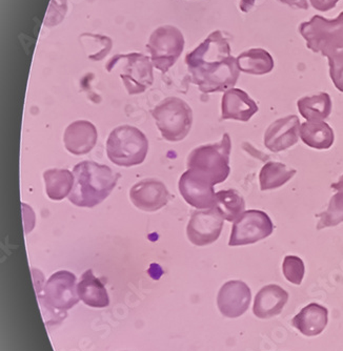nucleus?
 I'll return each instance as SVG.
<instances>
[{
  "label": "nucleus",
  "mask_w": 343,
  "mask_h": 351,
  "mask_svg": "<svg viewBox=\"0 0 343 351\" xmlns=\"http://www.w3.org/2000/svg\"><path fill=\"white\" fill-rule=\"evenodd\" d=\"M98 132L92 122L77 120L64 131V143L67 151L75 156L86 155L96 147Z\"/></svg>",
  "instance_id": "4468645a"
},
{
  "label": "nucleus",
  "mask_w": 343,
  "mask_h": 351,
  "mask_svg": "<svg viewBox=\"0 0 343 351\" xmlns=\"http://www.w3.org/2000/svg\"><path fill=\"white\" fill-rule=\"evenodd\" d=\"M192 82L204 94L226 92L239 78L237 58L230 55V43L215 31L185 57Z\"/></svg>",
  "instance_id": "f257e3e1"
},
{
  "label": "nucleus",
  "mask_w": 343,
  "mask_h": 351,
  "mask_svg": "<svg viewBox=\"0 0 343 351\" xmlns=\"http://www.w3.org/2000/svg\"><path fill=\"white\" fill-rule=\"evenodd\" d=\"M45 191L53 201H61L70 196L74 186V173L66 169H51L43 173Z\"/></svg>",
  "instance_id": "6ab92c4d"
},
{
  "label": "nucleus",
  "mask_w": 343,
  "mask_h": 351,
  "mask_svg": "<svg viewBox=\"0 0 343 351\" xmlns=\"http://www.w3.org/2000/svg\"><path fill=\"white\" fill-rule=\"evenodd\" d=\"M300 138L307 147L329 149L335 141V134L327 122L305 121L300 125Z\"/></svg>",
  "instance_id": "aec40b11"
},
{
  "label": "nucleus",
  "mask_w": 343,
  "mask_h": 351,
  "mask_svg": "<svg viewBox=\"0 0 343 351\" xmlns=\"http://www.w3.org/2000/svg\"><path fill=\"white\" fill-rule=\"evenodd\" d=\"M258 106L248 93L240 88H230L224 93L222 101V120L248 122L256 113Z\"/></svg>",
  "instance_id": "2eb2a0df"
},
{
  "label": "nucleus",
  "mask_w": 343,
  "mask_h": 351,
  "mask_svg": "<svg viewBox=\"0 0 343 351\" xmlns=\"http://www.w3.org/2000/svg\"><path fill=\"white\" fill-rule=\"evenodd\" d=\"M214 186L190 169H187L181 175L178 182L179 193L185 202L197 210H209L215 207L216 193Z\"/></svg>",
  "instance_id": "9b49d317"
},
{
  "label": "nucleus",
  "mask_w": 343,
  "mask_h": 351,
  "mask_svg": "<svg viewBox=\"0 0 343 351\" xmlns=\"http://www.w3.org/2000/svg\"><path fill=\"white\" fill-rule=\"evenodd\" d=\"M163 139L179 142L190 133L193 124V110L185 100L167 97L151 110Z\"/></svg>",
  "instance_id": "39448f33"
},
{
  "label": "nucleus",
  "mask_w": 343,
  "mask_h": 351,
  "mask_svg": "<svg viewBox=\"0 0 343 351\" xmlns=\"http://www.w3.org/2000/svg\"><path fill=\"white\" fill-rule=\"evenodd\" d=\"M299 113L307 121H322L332 113V99L327 93L300 98L297 102Z\"/></svg>",
  "instance_id": "412c9836"
},
{
  "label": "nucleus",
  "mask_w": 343,
  "mask_h": 351,
  "mask_svg": "<svg viewBox=\"0 0 343 351\" xmlns=\"http://www.w3.org/2000/svg\"><path fill=\"white\" fill-rule=\"evenodd\" d=\"M330 76L337 90L343 93V50L329 57Z\"/></svg>",
  "instance_id": "cd10ccee"
},
{
  "label": "nucleus",
  "mask_w": 343,
  "mask_h": 351,
  "mask_svg": "<svg viewBox=\"0 0 343 351\" xmlns=\"http://www.w3.org/2000/svg\"><path fill=\"white\" fill-rule=\"evenodd\" d=\"M64 5H67V0H52L51 1L50 9H49L45 21V25L53 27L62 21L66 15L67 9L59 10L58 8L62 7Z\"/></svg>",
  "instance_id": "c85d7f7f"
},
{
  "label": "nucleus",
  "mask_w": 343,
  "mask_h": 351,
  "mask_svg": "<svg viewBox=\"0 0 343 351\" xmlns=\"http://www.w3.org/2000/svg\"><path fill=\"white\" fill-rule=\"evenodd\" d=\"M147 47L154 68L165 74L182 54L185 37L176 27L163 25L152 33Z\"/></svg>",
  "instance_id": "0eeeda50"
},
{
  "label": "nucleus",
  "mask_w": 343,
  "mask_h": 351,
  "mask_svg": "<svg viewBox=\"0 0 343 351\" xmlns=\"http://www.w3.org/2000/svg\"><path fill=\"white\" fill-rule=\"evenodd\" d=\"M289 300V293L280 286H264L254 302V315L259 319H270L279 315Z\"/></svg>",
  "instance_id": "f3484780"
},
{
  "label": "nucleus",
  "mask_w": 343,
  "mask_h": 351,
  "mask_svg": "<svg viewBox=\"0 0 343 351\" xmlns=\"http://www.w3.org/2000/svg\"><path fill=\"white\" fill-rule=\"evenodd\" d=\"M278 1L283 5H289V7L297 8V9H309L307 0H278Z\"/></svg>",
  "instance_id": "7c9ffc66"
},
{
  "label": "nucleus",
  "mask_w": 343,
  "mask_h": 351,
  "mask_svg": "<svg viewBox=\"0 0 343 351\" xmlns=\"http://www.w3.org/2000/svg\"><path fill=\"white\" fill-rule=\"evenodd\" d=\"M126 61L120 78L129 95L145 93L154 84L153 63L151 59L140 53L119 55Z\"/></svg>",
  "instance_id": "1a4fd4ad"
},
{
  "label": "nucleus",
  "mask_w": 343,
  "mask_h": 351,
  "mask_svg": "<svg viewBox=\"0 0 343 351\" xmlns=\"http://www.w3.org/2000/svg\"><path fill=\"white\" fill-rule=\"evenodd\" d=\"M311 7L320 12H327L334 9L339 0H309Z\"/></svg>",
  "instance_id": "c756f323"
},
{
  "label": "nucleus",
  "mask_w": 343,
  "mask_h": 351,
  "mask_svg": "<svg viewBox=\"0 0 343 351\" xmlns=\"http://www.w3.org/2000/svg\"><path fill=\"white\" fill-rule=\"evenodd\" d=\"M224 219L213 207L193 213L187 226L189 241L196 246H206L216 242L222 234Z\"/></svg>",
  "instance_id": "9d476101"
},
{
  "label": "nucleus",
  "mask_w": 343,
  "mask_h": 351,
  "mask_svg": "<svg viewBox=\"0 0 343 351\" xmlns=\"http://www.w3.org/2000/svg\"><path fill=\"white\" fill-rule=\"evenodd\" d=\"M256 0H240V10L244 13H248L253 9Z\"/></svg>",
  "instance_id": "2f4dec72"
},
{
  "label": "nucleus",
  "mask_w": 343,
  "mask_h": 351,
  "mask_svg": "<svg viewBox=\"0 0 343 351\" xmlns=\"http://www.w3.org/2000/svg\"><path fill=\"white\" fill-rule=\"evenodd\" d=\"M297 171L287 167L283 163L268 162L264 165L259 173L260 189L262 191H272L287 184Z\"/></svg>",
  "instance_id": "5701e85b"
},
{
  "label": "nucleus",
  "mask_w": 343,
  "mask_h": 351,
  "mask_svg": "<svg viewBox=\"0 0 343 351\" xmlns=\"http://www.w3.org/2000/svg\"><path fill=\"white\" fill-rule=\"evenodd\" d=\"M215 208L224 217V220L235 222L246 212V202L237 191L226 189L216 193Z\"/></svg>",
  "instance_id": "b1692460"
},
{
  "label": "nucleus",
  "mask_w": 343,
  "mask_h": 351,
  "mask_svg": "<svg viewBox=\"0 0 343 351\" xmlns=\"http://www.w3.org/2000/svg\"><path fill=\"white\" fill-rule=\"evenodd\" d=\"M149 152V140L139 129L120 125L108 135L106 155L114 165L132 167L143 165Z\"/></svg>",
  "instance_id": "20e7f679"
},
{
  "label": "nucleus",
  "mask_w": 343,
  "mask_h": 351,
  "mask_svg": "<svg viewBox=\"0 0 343 351\" xmlns=\"http://www.w3.org/2000/svg\"><path fill=\"white\" fill-rule=\"evenodd\" d=\"M300 120L297 116L280 118L268 128L264 134V147L273 153L287 151L298 142Z\"/></svg>",
  "instance_id": "ddd939ff"
},
{
  "label": "nucleus",
  "mask_w": 343,
  "mask_h": 351,
  "mask_svg": "<svg viewBox=\"0 0 343 351\" xmlns=\"http://www.w3.org/2000/svg\"><path fill=\"white\" fill-rule=\"evenodd\" d=\"M299 32L309 50L329 58L343 50V12L333 21L315 15L311 21L301 23Z\"/></svg>",
  "instance_id": "423d86ee"
},
{
  "label": "nucleus",
  "mask_w": 343,
  "mask_h": 351,
  "mask_svg": "<svg viewBox=\"0 0 343 351\" xmlns=\"http://www.w3.org/2000/svg\"><path fill=\"white\" fill-rule=\"evenodd\" d=\"M238 68L250 75H265L273 71V57L263 49H251L237 57Z\"/></svg>",
  "instance_id": "4be33fe9"
},
{
  "label": "nucleus",
  "mask_w": 343,
  "mask_h": 351,
  "mask_svg": "<svg viewBox=\"0 0 343 351\" xmlns=\"http://www.w3.org/2000/svg\"><path fill=\"white\" fill-rule=\"evenodd\" d=\"M329 311L325 307L311 303L294 317L292 324L307 337L318 336L327 325Z\"/></svg>",
  "instance_id": "a211bd4d"
},
{
  "label": "nucleus",
  "mask_w": 343,
  "mask_h": 351,
  "mask_svg": "<svg viewBox=\"0 0 343 351\" xmlns=\"http://www.w3.org/2000/svg\"><path fill=\"white\" fill-rule=\"evenodd\" d=\"M333 189L337 191V193H343V175L341 176L340 179H339L338 182L333 183L331 185Z\"/></svg>",
  "instance_id": "473e14b6"
},
{
  "label": "nucleus",
  "mask_w": 343,
  "mask_h": 351,
  "mask_svg": "<svg viewBox=\"0 0 343 351\" xmlns=\"http://www.w3.org/2000/svg\"><path fill=\"white\" fill-rule=\"evenodd\" d=\"M74 186L69 201L78 207L93 208L104 202L115 189L120 173L106 165L82 161L75 165Z\"/></svg>",
  "instance_id": "f03ea898"
},
{
  "label": "nucleus",
  "mask_w": 343,
  "mask_h": 351,
  "mask_svg": "<svg viewBox=\"0 0 343 351\" xmlns=\"http://www.w3.org/2000/svg\"><path fill=\"white\" fill-rule=\"evenodd\" d=\"M230 137L226 133L222 136V141L193 149L187 160V167L213 185L220 184L230 176Z\"/></svg>",
  "instance_id": "7ed1b4c3"
},
{
  "label": "nucleus",
  "mask_w": 343,
  "mask_h": 351,
  "mask_svg": "<svg viewBox=\"0 0 343 351\" xmlns=\"http://www.w3.org/2000/svg\"><path fill=\"white\" fill-rule=\"evenodd\" d=\"M80 43L84 45V49L88 50L94 51L92 55L88 58L91 60L99 61L104 59L106 55L111 51L112 39L108 38L106 36H102L99 34H82L80 36Z\"/></svg>",
  "instance_id": "a878e982"
},
{
  "label": "nucleus",
  "mask_w": 343,
  "mask_h": 351,
  "mask_svg": "<svg viewBox=\"0 0 343 351\" xmlns=\"http://www.w3.org/2000/svg\"><path fill=\"white\" fill-rule=\"evenodd\" d=\"M319 222L316 228L318 230L323 228H333L343 222V193H337L331 198L329 206L324 212L319 214Z\"/></svg>",
  "instance_id": "393cba45"
},
{
  "label": "nucleus",
  "mask_w": 343,
  "mask_h": 351,
  "mask_svg": "<svg viewBox=\"0 0 343 351\" xmlns=\"http://www.w3.org/2000/svg\"><path fill=\"white\" fill-rule=\"evenodd\" d=\"M169 197L165 183L156 179L139 181L130 191V199L134 206L147 213L161 210L169 202Z\"/></svg>",
  "instance_id": "f8f14e48"
},
{
  "label": "nucleus",
  "mask_w": 343,
  "mask_h": 351,
  "mask_svg": "<svg viewBox=\"0 0 343 351\" xmlns=\"http://www.w3.org/2000/svg\"><path fill=\"white\" fill-rule=\"evenodd\" d=\"M218 302L224 315L238 317L246 313L250 305L251 289L241 281L228 282L220 291Z\"/></svg>",
  "instance_id": "dca6fc26"
},
{
  "label": "nucleus",
  "mask_w": 343,
  "mask_h": 351,
  "mask_svg": "<svg viewBox=\"0 0 343 351\" xmlns=\"http://www.w3.org/2000/svg\"><path fill=\"white\" fill-rule=\"evenodd\" d=\"M283 271L287 281L300 285L305 277V263L299 257L287 256L283 260Z\"/></svg>",
  "instance_id": "bb28decb"
},
{
  "label": "nucleus",
  "mask_w": 343,
  "mask_h": 351,
  "mask_svg": "<svg viewBox=\"0 0 343 351\" xmlns=\"http://www.w3.org/2000/svg\"><path fill=\"white\" fill-rule=\"evenodd\" d=\"M273 232L274 224L269 215L262 210H246L233 224L228 245L254 244L267 239Z\"/></svg>",
  "instance_id": "6e6552de"
}]
</instances>
